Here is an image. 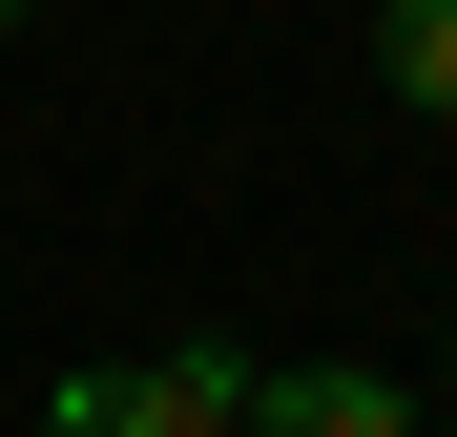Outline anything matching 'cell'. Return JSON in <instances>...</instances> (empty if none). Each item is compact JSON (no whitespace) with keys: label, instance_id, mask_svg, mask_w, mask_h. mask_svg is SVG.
Listing matches in <instances>:
<instances>
[{"label":"cell","instance_id":"6da1fadb","mask_svg":"<svg viewBox=\"0 0 457 437\" xmlns=\"http://www.w3.org/2000/svg\"><path fill=\"white\" fill-rule=\"evenodd\" d=\"M42 437H250V354H104L42 396Z\"/></svg>","mask_w":457,"mask_h":437},{"label":"cell","instance_id":"7a4b0ae2","mask_svg":"<svg viewBox=\"0 0 457 437\" xmlns=\"http://www.w3.org/2000/svg\"><path fill=\"white\" fill-rule=\"evenodd\" d=\"M250 437H436L395 375H353V354H312V375H250Z\"/></svg>","mask_w":457,"mask_h":437},{"label":"cell","instance_id":"3957f363","mask_svg":"<svg viewBox=\"0 0 457 437\" xmlns=\"http://www.w3.org/2000/svg\"><path fill=\"white\" fill-rule=\"evenodd\" d=\"M374 63H395L416 125H457V0H374Z\"/></svg>","mask_w":457,"mask_h":437},{"label":"cell","instance_id":"277c9868","mask_svg":"<svg viewBox=\"0 0 457 437\" xmlns=\"http://www.w3.org/2000/svg\"><path fill=\"white\" fill-rule=\"evenodd\" d=\"M0 42H21V0H0Z\"/></svg>","mask_w":457,"mask_h":437},{"label":"cell","instance_id":"5b68a950","mask_svg":"<svg viewBox=\"0 0 457 437\" xmlns=\"http://www.w3.org/2000/svg\"><path fill=\"white\" fill-rule=\"evenodd\" d=\"M436 375H457V333H436Z\"/></svg>","mask_w":457,"mask_h":437}]
</instances>
